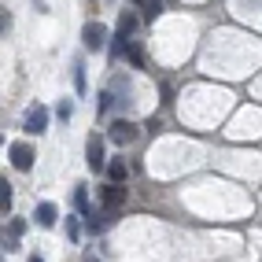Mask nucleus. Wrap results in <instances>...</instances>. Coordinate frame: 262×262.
<instances>
[{
    "label": "nucleus",
    "instance_id": "nucleus-1",
    "mask_svg": "<svg viewBox=\"0 0 262 262\" xmlns=\"http://www.w3.org/2000/svg\"><path fill=\"white\" fill-rule=\"evenodd\" d=\"M107 137H111L115 144H122V148H126V144H133L137 137H141V126H137V122H129V118H115Z\"/></svg>",
    "mask_w": 262,
    "mask_h": 262
},
{
    "label": "nucleus",
    "instance_id": "nucleus-2",
    "mask_svg": "<svg viewBox=\"0 0 262 262\" xmlns=\"http://www.w3.org/2000/svg\"><path fill=\"white\" fill-rule=\"evenodd\" d=\"M85 163L89 170H107V159H103V137L100 133H89V141H85Z\"/></svg>",
    "mask_w": 262,
    "mask_h": 262
},
{
    "label": "nucleus",
    "instance_id": "nucleus-3",
    "mask_svg": "<svg viewBox=\"0 0 262 262\" xmlns=\"http://www.w3.org/2000/svg\"><path fill=\"white\" fill-rule=\"evenodd\" d=\"M48 118H52V115H48V107H41V103H37V107H30V111H26L23 129H26L30 137H41V133L48 129Z\"/></svg>",
    "mask_w": 262,
    "mask_h": 262
},
{
    "label": "nucleus",
    "instance_id": "nucleus-4",
    "mask_svg": "<svg viewBox=\"0 0 262 262\" xmlns=\"http://www.w3.org/2000/svg\"><path fill=\"white\" fill-rule=\"evenodd\" d=\"M81 41H85V48H89V52H100L103 45H107V26H103V23H85Z\"/></svg>",
    "mask_w": 262,
    "mask_h": 262
},
{
    "label": "nucleus",
    "instance_id": "nucleus-5",
    "mask_svg": "<svg viewBox=\"0 0 262 262\" xmlns=\"http://www.w3.org/2000/svg\"><path fill=\"white\" fill-rule=\"evenodd\" d=\"M8 155H11V166H15V170H23V173L33 166V148H30L26 141H15V144L8 148Z\"/></svg>",
    "mask_w": 262,
    "mask_h": 262
},
{
    "label": "nucleus",
    "instance_id": "nucleus-6",
    "mask_svg": "<svg viewBox=\"0 0 262 262\" xmlns=\"http://www.w3.org/2000/svg\"><path fill=\"white\" fill-rule=\"evenodd\" d=\"M100 200H103L107 211H118V207L126 203V188H122V185H103L100 188Z\"/></svg>",
    "mask_w": 262,
    "mask_h": 262
},
{
    "label": "nucleus",
    "instance_id": "nucleus-7",
    "mask_svg": "<svg viewBox=\"0 0 262 262\" xmlns=\"http://www.w3.org/2000/svg\"><path fill=\"white\" fill-rule=\"evenodd\" d=\"M33 218H37V225L41 229H52V225H56V218H59V211H56V203H37V211H33Z\"/></svg>",
    "mask_w": 262,
    "mask_h": 262
},
{
    "label": "nucleus",
    "instance_id": "nucleus-8",
    "mask_svg": "<svg viewBox=\"0 0 262 262\" xmlns=\"http://www.w3.org/2000/svg\"><path fill=\"white\" fill-rule=\"evenodd\" d=\"M107 178H111V185H126V178H129L126 163H122V159H111V163H107Z\"/></svg>",
    "mask_w": 262,
    "mask_h": 262
},
{
    "label": "nucleus",
    "instance_id": "nucleus-9",
    "mask_svg": "<svg viewBox=\"0 0 262 262\" xmlns=\"http://www.w3.org/2000/svg\"><path fill=\"white\" fill-rule=\"evenodd\" d=\"M133 30H137V15L122 11V15H118V30H115V33H118V37H129Z\"/></svg>",
    "mask_w": 262,
    "mask_h": 262
},
{
    "label": "nucleus",
    "instance_id": "nucleus-10",
    "mask_svg": "<svg viewBox=\"0 0 262 262\" xmlns=\"http://www.w3.org/2000/svg\"><path fill=\"white\" fill-rule=\"evenodd\" d=\"M89 89V78H85V63L74 59V93H85Z\"/></svg>",
    "mask_w": 262,
    "mask_h": 262
},
{
    "label": "nucleus",
    "instance_id": "nucleus-11",
    "mask_svg": "<svg viewBox=\"0 0 262 262\" xmlns=\"http://www.w3.org/2000/svg\"><path fill=\"white\" fill-rule=\"evenodd\" d=\"M74 207L81 214L89 211V185H74Z\"/></svg>",
    "mask_w": 262,
    "mask_h": 262
},
{
    "label": "nucleus",
    "instance_id": "nucleus-12",
    "mask_svg": "<svg viewBox=\"0 0 262 262\" xmlns=\"http://www.w3.org/2000/svg\"><path fill=\"white\" fill-rule=\"evenodd\" d=\"M0 211H4V214L11 211V185H8V178L0 181Z\"/></svg>",
    "mask_w": 262,
    "mask_h": 262
},
{
    "label": "nucleus",
    "instance_id": "nucleus-13",
    "mask_svg": "<svg viewBox=\"0 0 262 262\" xmlns=\"http://www.w3.org/2000/svg\"><path fill=\"white\" fill-rule=\"evenodd\" d=\"M141 8H144V19H155V15L163 11V4H159V0H144Z\"/></svg>",
    "mask_w": 262,
    "mask_h": 262
},
{
    "label": "nucleus",
    "instance_id": "nucleus-14",
    "mask_svg": "<svg viewBox=\"0 0 262 262\" xmlns=\"http://www.w3.org/2000/svg\"><path fill=\"white\" fill-rule=\"evenodd\" d=\"M56 115H59L63 122H71V115H74V103H71V100H59V107H56Z\"/></svg>",
    "mask_w": 262,
    "mask_h": 262
},
{
    "label": "nucleus",
    "instance_id": "nucleus-15",
    "mask_svg": "<svg viewBox=\"0 0 262 262\" xmlns=\"http://www.w3.org/2000/svg\"><path fill=\"white\" fill-rule=\"evenodd\" d=\"M67 236H71L74 244L81 240V225H78V218H67Z\"/></svg>",
    "mask_w": 262,
    "mask_h": 262
},
{
    "label": "nucleus",
    "instance_id": "nucleus-16",
    "mask_svg": "<svg viewBox=\"0 0 262 262\" xmlns=\"http://www.w3.org/2000/svg\"><path fill=\"white\" fill-rule=\"evenodd\" d=\"M23 229H26V222L23 218H11V233L8 236H23Z\"/></svg>",
    "mask_w": 262,
    "mask_h": 262
},
{
    "label": "nucleus",
    "instance_id": "nucleus-17",
    "mask_svg": "<svg viewBox=\"0 0 262 262\" xmlns=\"http://www.w3.org/2000/svg\"><path fill=\"white\" fill-rule=\"evenodd\" d=\"M129 63H133V67H141V63H144V56H141V48H129Z\"/></svg>",
    "mask_w": 262,
    "mask_h": 262
},
{
    "label": "nucleus",
    "instance_id": "nucleus-18",
    "mask_svg": "<svg viewBox=\"0 0 262 262\" xmlns=\"http://www.w3.org/2000/svg\"><path fill=\"white\" fill-rule=\"evenodd\" d=\"M4 248L8 251H19V236H4Z\"/></svg>",
    "mask_w": 262,
    "mask_h": 262
},
{
    "label": "nucleus",
    "instance_id": "nucleus-19",
    "mask_svg": "<svg viewBox=\"0 0 262 262\" xmlns=\"http://www.w3.org/2000/svg\"><path fill=\"white\" fill-rule=\"evenodd\" d=\"M30 262H45V258H41V255H33V258H30Z\"/></svg>",
    "mask_w": 262,
    "mask_h": 262
},
{
    "label": "nucleus",
    "instance_id": "nucleus-20",
    "mask_svg": "<svg viewBox=\"0 0 262 262\" xmlns=\"http://www.w3.org/2000/svg\"><path fill=\"white\" fill-rule=\"evenodd\" d=\"M81 262H96V258H93V255H85V258H81Z\"/></svg>",
    "mask_w": 262,
    "mask_h": 262
},
{
    "label": "nucleus",
    "instance_id": "nucleus-21",
    "mask_svg": "<svg viewBox=\"0 0 262 262\" xmlns=\"http://www.w3.org/2000/svg\"><path fill=\"white\" fill-rule=\"evenodd\" d=\"M133 4H144V0H133Z\"/></svg>",
    "mask_w": 262,
    "mask_h": 262
}]
</instances>
